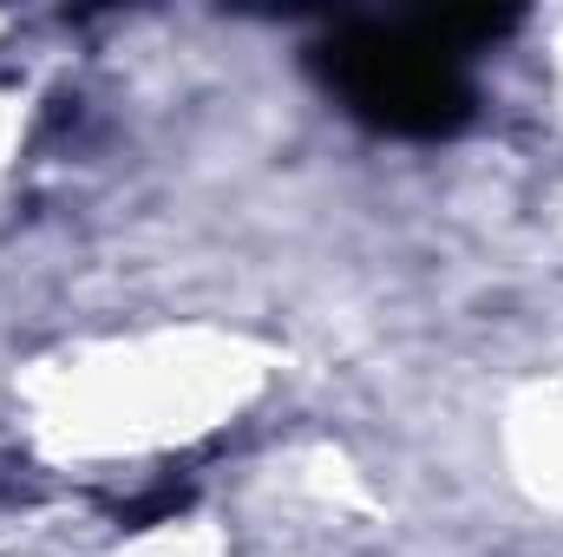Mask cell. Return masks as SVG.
I'll return each mask as SVG.
<instances>
[{
    "instance_id": "obj_1",
    "label": "cell",
    "mask_w": 563,
    "mask_h": 557,
    "mask_svg": "<svg viewBox=\"0 0 563 557\" xmlns=\"http://www.w3.org/2000/svg\"><path fill=\"white\" fill-rule=\"evenodd\" d=\"M518 13H420L354 20L314 46L328 92L387 139H452L478 112L472 53L511 33Z\"/></svg>"
}]
</instances>
